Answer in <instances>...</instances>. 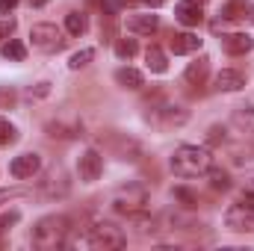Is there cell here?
Wrapping results in <instances>:
<instances>
[{
	"label": "cell",
	"instance_id": "6da1fadb",
	"mask_svg": "<svg viewBox=\"0 0 254 251\" xmlns=\"http://www.w3.org/2000/svg\"><path fill=\"white\" fill-rule=\"evenodd\" d=\"M213 169V154L210 148H198V145H181L172 154V172L181 178H198L207 175Z\"/></svg>",
	"mask_w": 254,
	"mask_h": 251
},
{
	"label": "cell",
	"instance_id": "7a4b0ae2",
	"mask_svg": "<svg viewBox=\"0 0 254 251\" xmlns=\"http://www.w3.org/2000/svg\"><path fill=\"white\" fill-rule=\"evenodd\" d=\"M68 231H71V222L65 216H45L36 222L33 228V246L36 249H63L68 243Z\"/></svg>",
	"mask_w": 254,
	"mask_h": 251
},
{
	"label": "cell",
	"instance_id": "3957f363",
	"mask_svg": "<svg viewBox=\"0 0 254 251\" xmlns=\"http://www.w3.org/2000/svg\"><path fill=\"white\" fill-rule=\"evenodd\" d=\"M148 204V189L142 184H127L113 195V210L122 213V216H133V213H142Z\"/></svg>",
	"mask_w": 254,
	"mask_h": 251
},
{
	"label": "cell",
	"instance_id": "277c9868",
	"mask_svg": "<svg viewBox=\"0 0 254 251\" xmlns=\"http://www.w3.org/2000/svg\"><path fill=\"white\" fill-rule=\"evenodd\" d=\"M225 225H228V231H237V234L254 231V198L252 195H243L237 204H231L225 210Z\"/></svg>",
	"mask_w": 254,
	"mask_h": 251
},
{
	"label": "cell",
	"instance_id": "5b68a950",
	"mask_svg": "<svg viewBox=\"0 0 254 251\" xmlns=\"http://www.w3.org/2000/svg\"><path fill=\"white\" fill-rule=\"evenodd\" d=\"M89 246H92V249H104V251L107 249H125L127 237L119 225H113V222H98V225H92V231H89Z\"/></svg>",
	"mask_w": 254,
	"mask_h": 251
},
{
	"label": "cell",
	"instance_id": "8992f818",
	"mask_svg": "<svg viewBox=\"0 0 254 251\" xmlns=\"http://www.w3.org/2000/svg\"><path fill=\"white\" fill-rule=\"evenodd\" d=\"M30 42H33V48L42 51V54H57V51L65 48V39H63V33L57 30V24H33Z\"/></svg>",
	"mask_w": 254,
	"mask_h": 251
},
{
	"label": "cell",
	"instance_id": "52a82bcc",
	"mask_svg": "<svg viewBox=\"0 0 254 251\" xmlns=\"http://www.w3.org/2000/svg\"><path fill=\"white\" fill-rule=\"evenodd\" d=\"M68 175H65V169H51L48 172V178L42 181V187H39V192L45 195V198H65L68 195Z\"/></svg>",
	"mask_w": 254,
	"mask_h": 251
},
{
	"label": "cell",
	"instance_id": "ba28073f",
	"mask_svg": "<svg viewBox=\"0 0 254 251\" xmlns=\"http://www.w3.org/2000/svg\"><path fill=\"white\" fill-rule=\"evenodd\" d=\"M77 172H80V181L95 184V181L101 178V172H104V157H101L95 148L86 151V154L80 157V163H77Z\"/></svg>",
	"mask_w": 254,
	"mask_h": 251
},
{
	"label": "cell",
	"instance_id": "9c48e42d",
	"mask_svg": "<svg viewBox=\"0 0 254 251\" xmlns=\"http://www.w3.org/2000/svg\"><path fill=\"white\" fill-rule=\"evenodd\" d=\"M39 169H42V157H39V154H21V157H15V160L9 163V172H12V178H18V181L33 178Z\"/></svg>",
	"mask_w": 254,
	"mask_h": 251
},
{
	"label": "cell",
	"instance_id": "30bf717a",
	"mask_svg": "<svg viewBox=\"0 0 254 251\" xmlns=\"http://www.w3.org/2000/svg\"><path fill=\"white\" fill-rule=\"evenodd\" d=\"M175 18H178L184 27H198V24L204 21V9H201V3H195V0H181V3L175 6Z\"/></svg>",
	"mask_w": 254,
	"mask_h": 251
},
{
	"label": "cell",
	"instance_id": "8fae6325",
	"mask_svg": "<svg viewBox=\"0 0 254 251\" xmlns=\"http://www.w3.org/2000/svg\"><path fill=\"white\" fill-rule=\"evenodd\" d=\"M127 30L130 33H136V36H154L157 30H160V18L157 15H130L127 18Z\"/></svg>",
	"mask_w": 254,
	"mask_h": 251
},
{
	"label": "cell",
	"instance_id": "7c38bea8",
	"mask_svg": "<svg viewBox=\"0 0 254 251\" xmlns=\"http://www.w3.org/2000/svg\"><path fill=\"white\" fill-rule=\"evenodd\" d=\"M243 86H246V77L237 68H225V71L216 74V89L219 92H240Z\"/></svg>",
	"mask_w": 254,
	"mask_h": 251
},
{
	"label": "cell",
	"instance_id": "4fadbf2b",
	"mask_svg": "<svg viewBox=\"0 0 254 251\" xmlns=\"http://www.w3.org/2000/svg\"><path fill=\"white\" fill-rule=\"evenodd\" d=\"M225 51L231 54V57H243V54H249L254 48V39L249 33H231V36H225Z\"/></svg>",
	"mask_w": 254,
	"mask_h": 251
},
{
	"label": "cell",
	"instance_id": "5bb4252c",
	"mask_svg": "<svg viewBox=\"0 0 254 251\" xmlns=\"http://www.w3.org/2000/svg\"><path fill=\"white\" fill-rule=\"evenodd\" d=\"M198 48H201V39H198L195 33H178V36H172V51H175L178 57L195 54Z\"/></svg>",
	"mask_w": 254,
	"mask_h": 251
},
{
	"label": "cell",
	"instance_id": "9a60e30c",
	"mask_svg": "<svg viewBox=\"0 0 254 251\" xmlns=\"http://www.w3.org/2000/svg\"><path fill=\"white\" fill-rule=\"evenodd\" d=\"M157 113H160V119H154V122H160L163 127H181V125H187V119H190V113L184 107H163Z\"/></svg>",
	"mask_w": 254,
	"mask_h": 251
},
{
	"label": "cell",
	"instance_id": "2e32d148",
	"mask_svg": "<svg viewBox=\"0 0 254 251\" xmlns=\"http://www.w3.org/2000/svg\"><path fill=\"white\" fill-rule=\"evenodd\" d=\"M207 71H210V60H207V57H201V60L190 63V68H187V83L201 86V83L207 80Z\"/></svg>",
	"mask_w": 254,
	"mask_h": 251
},
{
	"label": "cell",
	"instance_id": "e0dca14e",
	"mask_svg": "<svg viewBox=\"0 0 254 251\" xmlns=\"http://www.w3.org/2000/svg\"><path fill=\"white\" fill-rule=\"evenodd\" d=\"M116 83L122 86V89H142V74L136 71V68H119L116 71Z\"/></svg>",
	"mask_w": 254,
	"mask_h": 251
},
{
	"label": "cell",
	"instance_id": "ac0fdd59",
	"mask_svg": "<svg viewBox=\"0 0 254 251\" xmlns=\"http://www.w3.org/2000/svg\"><path fill=\"white\" fill-rule=\"evenodd\" d=\"M65 30H68L71 36H83V33L89 30V18H86L83 12H68V15H65Z\"/></svg>",
	"mask_w": 254,
	"mask_h": 251
},
{
	"label": "cell",
	"instance_id": "d6986e66",
	"mask_svg": "<svg viewBox=\"0 0 254 251\" xmlns=\"http://www.w3.org/2000/svg\"><path fill=\"white\" fill-rule=\"evenodd\" d=\"M145 63H148V68H151L154 74H166V71H169L166 54H163L160 48H148V54H145Z\"/></svg>",
	"mask_w": 254,
	"mask_h": 251
},
{
	"label": "cell",
	"instance_id": "ffe728a7",
	"mask_svg": "<svg viewBox=\"0 0 254 251\" xmlns=\"http://www.w3.org/2000/svg\"><path fill=\"white\" fill-rule=\"evenodd\" d=\"M3 60H9V63H21L24 57H27V48H24V42H18V39H9L6 45H3Z\"/></svg>",
	"mask_w": 254,
	"mask_h": 251
},
{
	"label": "cell",
	"instance_id": "44dd1931",
	"mask_svg": "<svg viewBox=\"0 0 254 251\" xmlns=\"http://www.w3.org/2000/svg\"><path fill=\"white\" fill-rule=\"evenodd\" d=\"M234 122L243 127L246 133H252V130H254V107H252V104L237 107V110H234Z\"/></svg>",
	"mask_w": 254,
	"mask_h": 251
},
{
	"label": "cell",
	"instance_id": "7402d4cb",
	"mask_svg": "<svg viewBox=\"0 0 254 251\" xmlns=\"http://www.w3.org/2000/svg\"><path fill=\"white\" fill-rule=\"evenodd\" d=\"M207 175H210V187L216 189V192H228L231 189V175L225 169H210Z\"/></svg>",
	"mask_w": 254,
	"mask_h": 251
},
{
	"label": "cell",
	"instance_id": "603a6c76",
	"mask_svg": "<svg viewBox=\"0 0 254 251\" xmlns=\"http://www.w3.org/2000/svg\"><path fill=\"white\" fill-rule=\"evenodd\" d=\"M246 9H249V3H246V0H231V3H225V9H222V18H228V21L246 18Z\"/></svg>",
	"mask_w": 254,
	"mask_h": 251
},
{
	"label": "cell",
	"instance_id": "cb8c5ba5",
	"mask_svg": "<svg viewBox=\"0 0 254 251\" xmlns=\"http://www.w3.org/2000/svg\"><path fill=\"white\" fill-rule=\"evenodd\" d=\"M136 51H139L136 39H119V42H116V57H119V60H133Z\"/></svg>",
	"mask_w": 254,
	"mask_h": 251
},
{
	"label": "cell",
	"instance_id": "d4e9b609",
	"mask_svg": "<svg viewBox=\"0 0 254 251\" xmlns=\"http://www.w3.org/2000/svg\"><path fill=\"white\" fill-rule=\"evenodd\" d=\"M95 60V51L92 48H83V51H77L74 57H71V63H68V68H74V71H80V68H86V65Z\"/></svg>",
	"mask_w": 254,
	"mask_h": 251
},
{
	"label": "cell",
	"instance_id": "484cf974",
	"mask_svg": "<svg viewBox=\"0 0 254 251\" xmlns=\"http://www.w3.org/2000/svg\"><path fill=\"white\" fill-rule=\"evenodd\" d=\"M18 139V130H15V125H9L3 116H0V145H9V142H15Z\"/></svg>",
	"mask_w": 254,
	"mask_h": 251
},
{
	"label": "cell",
	"instance_id": "4316f807",
	"mask_svg": "<svg viewBox=\"0 0 254 251\" xmlns=\"http://www.w3.org/2000/svg\"><path fill=\"white\" fill-rule=\"evenodd\" d=\"M207 142H210V145H219V142H225V127H210V133H207Z\"/></svg>",
	"mask_w": 254,
	"mask_h": 251
},
{
	"label": "cell",
	"instance_id": "83f0119b",
	"mask_svg": "<svg viewBox=\"0 0 254 251\" xmlns=\"http://www.w3.org/2000/svg\"><path fill=\"white\" fill-rule=\"evenodd\" d=\"M15 104V92L9 86H0V107H12Z\"/></svg>",
	"mask_w": 254,
	"mask_h": 251
},
{
	"label": "cell",
	"instance_id": "f1b7e54d",
	"mask_svg": "<svg viewBox=\"0 0 254 251\" xmlns=\"http://www.w3.org/2000/svg\"><path fill=\"white\" fill-rule=\"evenodd\" d=\"M21 195H27V189H0V204L12 201V198H21Z\"/></svg>",
	"mask_w": 254,
	"mask_h": 251
},
{
	"label": "cell",
	"instance_id": "f546056e",
	"mask_svg": "<svg viewBox=\"0 0 254 251\" xmlns=\"http://www.w3.org/2000/svg\"><path fill=\"white\" fill-rule=\"evenodd\" d=\"M18 219H21L18 213H6V216H0V231H6V228H12V225H15Z\"/></svg>",
	"mask_w": 254,
	"mask_h": 251
},
{
	"label": "cell",
	"instance_id": "4dcf8cb0",
	"mask_svg": "<svg viewBox=\"0 0 254 251\" xmlns=\"http://www.w3.org/2000/svg\"><path fill=\"white\" fill-rule=\"evenodd\" d=\"M175 195H178V198H181V201H187V207H192V204H195V201H198V198H195V195H192V192H187V189H175Z\"/></svg>",
	"mask_w": 254,
	"mask_h": 251
},
{
	"label": "cell",
	"instance_id": "1f68e13d",
	"mask_svg": "<svg viewBox=\"0 0 254 251\" xmlns=\"http://www.w3.org/2000/svg\"><path fill=\"white\" fill-rule=\"evenodd\" d=\"M15 30V21H0V39H9Z\"/></svg>",
	"mask_w": 254,
	"mask_h": 251
},
{
	"label": "cell",
	"instance_id": "d6a6232c",
	"mask_svg": "<svg viewBox=\"0 0 254 251\" xmlns=\"http://www.w3.org/2000/svg\"><path fill=\"white\" fill-rule=\"evenodd\" d=\"M243 195H252L254 198V172L246 175V181H243Z\"/></svg>",
	"mask_w": 254,
	"mask_h": 251
},
{
	"label": "cell",
	"instance_id": "836d02e7",
	"mask_svg": "<svg viewBox=\"0 0 254 251\" xmlns=\"http://www.w3.org/2000/svg\"><path fill=\"white\" fill-rule=\"evenodd\" d=\"M18 6V0H0V12H12Z\"/></svg>",
	"mask_w": 254,
	"mask_h": 251
},
{
	"label": "cell",
	"instance_id": "e575fe53",
	"mask_svg": "<svg viewBox=\"0 0 254 251\" xmlns=\"http://www.w3.org/2000/svg\"><path fill=\"white\" fill-rule=\"evenodd\" d=\"M142 3H145V6H148V9H160V6H163V3H166V0H142Z\"/></svg>",
	"mask_w": 254,
	"mask_h": 251
},
{
	"label": "cell",
	"instance_id": "d590c367",
	"mask_svg": "<svg viewBox=\"0 0 254 251\" xmlns=\"http://www.w3.org/2000/svg\"><path fill=\"white\" fill-rule=\"evenodd\" d=\"M30 6H36V9H42V6H48V0H30Z\"/></svg>",
	"mask_w": 254,
	"mask_h": 251
},
{
	"label": "cell",
	"instance_id": "8d00e7d4",
	"mask_svg": "<svg viewBox=\"0 0 254 251\" xmlns=\"http://www.w3.org/2000/svg\"><path fill=\"white\" fill-rule=\"evenodd\" d=\"M195 3H201V6H204V3H207V0H195Z\"/></svg>",
	"mask_w": 254,
	"mask_h": 251
},
{
	"label": "cell",
	"instance_id": "74e56055",
	"mask_svg": "<svg viewBox=\"0 0 254 251\" xmlns=\"http://www.w3.org/2000/svg\"><path fill=\"white\" fill-rule=\"evenodd\" d=\"M252 18H254V6H252Z\"/></svg>",
	"mask_w": 254,
	"mask_h": 251
}]
</instances>
